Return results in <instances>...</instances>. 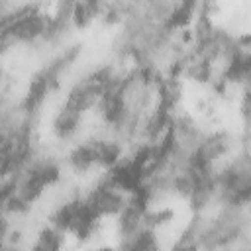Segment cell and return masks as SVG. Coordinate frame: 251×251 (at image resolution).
Returning a JSON list of instances; mask_svg holds the SVG:
<instances>
[{
    "label": "cell",
    "instance_id": "obj_1",
    "mask_svg": "<svg viewBox=\"0 0 251 251\" xmlns=\"http://www.w3.org/2000/svg\"><path fill=\"white\" fill-rule=\"evenodd\" d=\"M78 118H80L78 112H75V110H71V108L65 106V108L59 112V116H57V120H55V124H53L55 133H57L59 137H71V135L76 131Z\"/></svg>",
    "mask_w": 251,
    "mask_h": 251
},
{
    "label": "cell",
    "instance_id": "obj_2",
    "mask_svg": "<svg viewBox=\"0 0 251 251\" xmlns=\"http://www.w3.org/2000/svg\"><path fill=\"white\" fill-rule=\"evenodd\" d=\"M61 231L57 227H43L33 241L31 251H61Z\"/></svg>",
    "mask_w": 251,
    "mask_h": 251
},
{
    "label": "cell",
    "instance_id": "obj_3",
    "mask_svg": "<svg viewBox=\"0 0 251 251\" xmlns=\"http://www.w3.org/2000/svg\"><path fill=\"white\" fill-rule=\"evenodd\" d=\"M98 251H112V249H98Z\"/></svg>",
    "mask_w": 251,
    "mask_h": 251
}]
</instances>
